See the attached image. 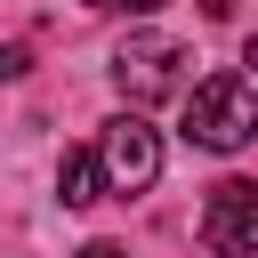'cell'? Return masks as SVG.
I'll return each instance as SVG.
<instances>
[{
    "label": "cell",
    "mask_w": 258,
    "mask_h": 258,
    "mask_svg": "<svg viewBox=\"0 0 258 258\" xmlns=\"http://www.w3.org/2000/svg\"><path fill=\"white\" fill-rule=\"evenodd\" d=\"M113 81H121V97H129V105L177 97V89H185V48H177L169 32H137V40H121V48H113Z\"/></svg>",
    "instance_id": "cell-2"
},
{
    "label": "cell",
    "mask_w": 258,
    "mask_h": 258,
    "mask_svg": "<svg viewBox=\"0 0 258 258\" xmlns=\"http://www.w3.org/2000/svg\"><path fill=\"white\" fill-rule=\"evenodd\" d=\"M185 137L202 153H242L258 137V81L250 73H210L185 89Z\"/></svg>",
    "instance_id": "cell-1"
},
{
    "label": "cell",
    "mask_w": 258,
    "mask_h": 258,
    "mask_svg": "<svg viewBox=\"0 0 258 258\" xmlns=\"http://www.w3.org/2000/svg\"><path fill=\"white\" fill-rule=\"evenodd\" d=\"M250 64H258V40H250Z\"/></svg>",
    "instance_id": "cell-10"
},
{
    "label": "cell",
    "mask_w": 258,
    "mask_h": 258,
    "mask_svg": "<svg viewBox=\"0 0 258 258\" xmlns=\"http://www.w3.org/2000/svg\"><path fill=\"white\" fill-rule=\"evenodd\" d=\"M97 161H105V185L113 194H145L161 177V129L145 113H113L105 137H97Z\"/></svg>",
    "instance_id": "cell-3"
},
{
    "label": "cell",
    "mask_w": 258,
    "mask_h": 258,
    "mask_svg": "<svg viewBox=\"0 0 258 258\" xmlns=\"http://www.w3.org/2000/svg\"><path fill=\"white\" fill-rule=\"evenodd\" d=\"M81 258H129V250H121V242H89Z\"/></svg>",
    "instance_id": "cell-8"
},
{
    "label": "cell",
    "mask_w": 258,
    "mask_h": 258,
    "mask_svg": "<svg viewBox=\"0 0 258 258\" xmlns=\"http://www.w3.org/2000/svg\"><path fill=\"white\" fill-rule=\"evenodd\" d=\"M202 242H210L218 258H258V185H250V177L210 185V202H202Z\"/></svg>",
    "instance_id": "cell-4"
},
{
    "label": "cell",
    "mask_w": 258,
    "mask_h": 258,
    "mask_svg": "<svg viewBox=\"0 0 258 258\" xmlns=\"http://www.w3.org/2000/svg\"><path fill=\"white\" fill-rule=\"evenodd\" d=\"M226 8H234V0H202V16H226Z\"/></svg>",
    "instance_id": "cell-9"
},
{
    "label": "cell",
    "mask_w": 258,
    "mask_h": 258,
    "mask_svg": "<svg viewBox=\"0 0 258 258\" xmlns=\"http://www.w3.org/2000/svg\"><path fill=\"white\" fill-rule=\"evenodd\" d=\"M81 8H129V16H153L161 0H81Z\"/></svg>",
    "instance_id": "cell-7"
},
{
    "label": "cell",
    "mask_w": 258,
    "mask_h": 258,
    "mask_svg": "<svg viewBox=\"0 0 258 258\" xmlns=\"http://www.w3.org/2000/svg\"><path fill=\"white\" fill-rule=\"evenodd\" d=\"M56 202H64V210L105 202V161H97V145H73V153L56 161Z\"/></svg>",
    "instance_id": "cell-5"
},
{
    "label": "cell",
    "mask_w": 258,
    "mask_h": 258,
    "mask_svg": "<svg viewBox=\"0 0 258 258\" xmlns=\"http://www.w3.org/2000/svg\"><path fill=\"white\" fill-rule=\"evenodd\" d=\"M24 64H32V48H24V40H0V81H16Z\"/></svg>",
    "instance_id": "cell-6"
}]
</instances>
